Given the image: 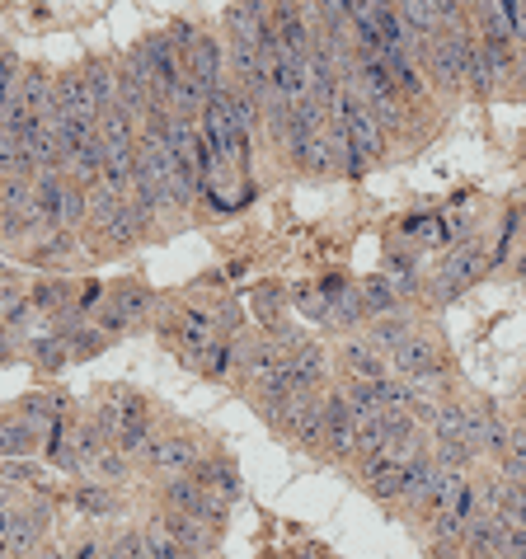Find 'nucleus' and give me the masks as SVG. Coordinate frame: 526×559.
Here are the masks:
<instances>
[{"instance_id": "obj_25", "label": "nucleus", "mask_w": 526, "mask_h": 559, "mask_svg": "<svg viewBox=\"0 0 526 559\" xmlns=\"http://www.w3.org/2000/svg\"><path fill=\"white\" fill-rule=\"evenodd\" d=\"M386 278L395 282V292H400V296H414V292H418L414 259H404V254H395V259H390V273H386Z\"/></svg>"}, {"instance_id": "obj_30", "label": "nucleus", "mask_w": 526, "mask_h": 559, "mask_svg": "<svg viewBox=\"0 0 526 559\" xmlns=\"http://www.w3.org/2000/svg\"><path fill=\"white\" fill-rule=\"evenodd\" d=\"M5 306H15V296H10L5 287H0V311H5Z\"/></svg>"}, {"instance_id": "obj_9", "label": "nucleus", "mask_w": 526, "mask_h": 559, "mask_svg": "<svg viewBox=\"0 0 526 559\" xmlns=\"http://www.w3.org/2000/svg\"><path fill=\"white\" fill-rule=\"evenodd\" d=\"M38 531H43V517L24 513V508H0V545L5 555H29L38 545Z\"/></svg>"}, {"instance_id": "obj_34", "label": "nucleus", "mask_w": 526, "mask_h": 559, "mask_svg": "<svg viewBox=\"0 0 526 559\" xmlns=\"http://www.w3.org/2000/svg\"><path fill=\"white\" fill-rule=\"evenodd\" d=\"M15 559H29V555H15Z\"/></svg>"}, {"instance_id": "obj_33", "label": "nucleus", "mask_w": 526, "mask_h": 559, "mask_svg": "<svg viewBox=\"0 0 526 559\" xmlns=\"http://www.w3.org/2000/svg\"><path fill=\"white\" fill-rule=\"evenodd\" d=\"M0 508H5V484H0Z\"/></svg>"}, {"instance_id": "obj_32", "label": "nucleus", "mask_w": 526, "mask_h": 559, "mask_svg": "<svg viewBox=\"0 0 526 559\" xmlns=\"http://www.w3.org/2000/svg\"><path fill=\"white\" fill-rule=\"evenodd\" d=\"M517 414H522V423H526V395H522V404H517Z\"/></svg>"}, {"instance_id": "obj_5", "label": "nucleus", "mask_w": 526, "mask_h": 559, "mask_svg": "<svg viewBox=\"0 0 526 559\" xmlns=\"http://www.w3.org/2000/svg\"><path fill=\"white\" fill-rule=\"evenodd\" d=\"M320 447L329 456H357V419L348 400H343V390L325 395V428H320Z\"/></svg>"}, {"instance_id": "obj_10", "label": "nucleus", "mask_w": 526, "mask_h": 559, "mask_svg": "<svg viewBox=\"0 0 526 559\" xmlns=\"http://www.w3.org/2000/svg\"><path fill=\"white\" fill-rule=\"evenodd\" d=\"M343 372L353 376V381H381V376H390V358L376 348L372 339H353V343H343Z\"/></svg>"}, {"instance_id": "obj_20", "label": "nucleus", "mask_w": 526, "mask_h": 559, "mask_svg": "<svg viewBox=\"0 0 526 559\" xmlns=\"http://www.w3.org/2000/svg\"><path fill=\"white\" fill-rule=\"evenodd\" d=\"M498 461H503V470H508V480H526V423L522 419L508 428V442H503V451H498Z\"/></svg>"}, {"instance_id": "obj_2", "label": "nucleus", "mask_w": 526, "mask_h": 559, "mask_svg": "<svg viewBox=\"0 0 526 559\" xmlns=\"http://www.w3.org/2000/svg\"><path fill=\"white\" fill-rule=\"evenodd\" d=\"M470 33H465V24H456V29H437L433 38H428V47H423V66L433 71V80L442 85V90H461L465 85V71H470Z\"/></svg>"}, {"instance_id": "obj_13", "label": "nucleus", "mask_w": 526, "mask_h": 559, "mask_svg": "<svg viewBox=\"0 0 526 559\" xmlns=\"http://www.w3.org/2000/svg\"><path fill=\"white\" fill-rule=\"evenodd\" d=\"M160 527L170 531L188 555H207V550H212V541H217V527H207V522H202V517H193V513H170Z\"/></svg>"}, {"instance_id": "obj_19", "label": "nucleus", "mask_w": 526, "mask_h": 559, "mask_svg": "<svg viewBox=\"0 0 526 559\" xmlns=\"http://www.w3.org/2000/svg\"><path fill=\"white\" fill-rule=\"evenodd\" d=\"M38 447V428L24 419H5L0 423V456H29Z\"/></svg>"}, {"instance_id": "obj_26", "label": "nucleus", "mask_w": 526, "mask_h": 559, "mask_svg": "<svg viewBox=\"0 0 526 559\" xmlns=\"http://www.w3.org/2000/svg\"><path fill=\"white\" fill-rule=\"evenodd\" d=\"M254 311L263 315V325H278V315H282V292L268 282V287H259V296H254Z\"/></svg>"}, {"instance_id": "obj_24", "label": "nucleus", "mask_w": 526, "mask_h": 559, "mask_svg": "<svg viewBox=\"0 0 526 559\" xmlns=\"http://www.w3.org/2000/svg\"><path fill=\"white\" fill-rule=\"evenodd\" d=\"M19 62L15 57H0V123H5V113H10V104H15L19 94Z\"/></svg>"}, {"instance_id": "obj_4", "label": "nucleus", "mask_w": 526, "mask_h": 559, "mask_svg": "<svg viewBox=\"0 0 526 559\" xmlns=\"http://www.w3.org/2000/svg\"><path fill=\"white\" fill-rule=\"evenodd\" d=\"M442 348H437L433 339H423V334H414V339H404L395 353H390V372L400 376V381H437L442 376Z\"/></svg>"}, {"instance_id": "obj_16", "label": "nucleus", "mask_w": 526, "mask_h": 559, "mask_svg": "<svg viewBox=\"0 0 526 559\" xmlns=\"http://www.w3.org/2000/svg\"><path fill=\"white\" fill-rule=\"evenodd\" d=\"M146 306H151V296L141 292V287H118L109 301V311L99 315V329H123L127 320H137Z\"/></svg>"}, {"instance_id": "obj_7", "label": "nucleus", "mask_w": 526, "mask_h": 559, "mask_svg": "<svg viewBox=\"0 0 526 559\" xmlns=\"http://www.w3.org/2000/svg\"><path fill=\"white\" fill-rule=\"evenodd\" d=\"M480 503H484L480 484L465 480V484H461V494H456V503H451L447 513H437V517H433V541H437V545H461L465 527H470V517L480 513Z\"/></svg>"}, {"instance_id": "obj_8", "label": "nucleus", "mask_w": 526, "mask_h": 559, "mask_svg": "<svg viewBox=\"0 0 526 559\" xmlns=\"http://www.w3.org/2000/svg\"><path fill=\"white\" fill-rule=\"evenodd\" d=\"M263 24H268V5H263V0H231V5H226L231 47H259Z\"/></svg>"}, {"instance_id": "obj_17", "label": "nucleus", "mask_w": 526, "mask_h": 559, "mask_svg": "<svg viewBox=\"0 0 526 559\" xmlns=\"http://www.w3.org/2000/svg\"><path fill=\"white\" fill-rule=\"evenodd\" d=\"M80 76H85V90H90V99H94V109L99 113H109L113 104H118V71H109L104 62H90Z\"/></svg>"}, {"instance_id": "obj_1", "label": "nucleus", "mask_w": 526, "mask_h": 559, "mask_svg": "<svg viewBox=\"0 0 526 559\" xmlns=\"http://www.w3.org/2000/svg\"><path fill=\"white\" fill-rule=\"evenodd\" d=\"M329 118H334L339 132H343V174L357 179L372 160H381V151H386V127H381V118L372 113V104H367L348 80H343L339 94H334Z\"/></svg>"}, {"instance_id": "obj_15", "label": "nucleus", "mask_w": 526, "mask_h": 559, "mask_svg": "<svg viewBox=\"0 0 526 559\" xmlns=\"http://www.w3.org/2000/svg\"><path fill=\"white\" fill-rule=\"evenodd\" d=\"M418 329H414V320L409 315H400V311H390V315H372V325H367V339L381 348V353H395L404 339H414Z\"/></svg>"}, {"instance_id": "obj_27", "label": "nucleus", "mask_w": 526, "mask_h": 559, "mask_svg": "<svg viewBox=\"0 0 526 559\" xmlns=\"http://www.w3.org/2000/svg\"><path fill=\"white\" fill-rule=\"evenodd\" d=\"M66 348H71V339H43L38 343V348H33V353H38V362H43V367H62L66 362Z\"/></svg>"}, {"instance_id": "obj_11", "label": "nucleus", "mask_w": 526, "mask_h": 559, "mask_svg": "<svg viewBox=\"0 0 526 559\" xmlns=\"http://www.w3.org/2000/svg\"><path fill=\"white\" fill-rule=\"evenodd\" d=\"M362 484H367V494L395 503L400 498V484H404V461H395L390 451H376V456L362 461Z\"/></svg>"}, {"instance_id": "obj_6", "label": "nucleus", "mask_w": 526, "mask_h": 559, "mask_svg": "<svg viewBox=\"0 0 526 559\" xmlns=\"http://www.w3.org/2000/svg\"><path fill=\"white\" fill-rule=\"evenodd\" d=\"M146 466H151L155 475H165V480L188 475V470L198 466V447H193V437H184V433L155 437V442H146Z\"/></svg>"}, {"instance_id": "obj_31", "label": "nucleus", "mask_w": 526, "mask_h": 559, "mask_svg": "<svg viewBox=\"0 0 526 559\" xmlns=\"http://www.w3.org/2000/svg\"><path fill=\"white\" fill-rule=\"evenodd\" d=\"M43 559H66V555H62V550H43Z\"/></svg>"}, {"instance_id": "obj_22", "label": "nucleus", "mask_w": 526, "mask_h": 559, "mask_svg": "<svg viewBox=\"0 0 526 559\" xmlns=\"http://www.w3.org/2000/svg\"><path fill=\"white\" fill-rule=\"evenodd\" d=\"M71 245H76V235H71V231H57V226H52V235L33 245L29 259H33V264H62L66 254H71Z\"/></svg>"}, {"instance_id": "obj_29", "label": "nucleus", "mask_w": 526, "mask_h": 559, "mask_svg": "<svg viewBox=\"0 0 526 559\" xmlns=\"http://www.w3.org/2000/svg\"><path fill=\"white\" fill-rule=\"evenodd\" d=\"M71 559H99V545H80V550H76Z\"/></svg>"}, {"instance_id": "obj_14", "label": "nucleus", "mask_w": 526, "mask_h": 559, "mask_svg": "<svg viewBox=\"0 0 526 559\" xmlns=\"http://www.w3.org/2000/svg\"><path fill=\"white\" fill-rule=\"evenodd\" d=\"M395 15L404 19V29L414 33L423 47H428V38H433L437 29H447L442 15H437V0H395Z\"/></svg>"}, {"instance_id": "obj_23", "label": "nucleus", "mask_w": 526, "mask_h": 559, "mask_svg": "<svg viewBox=\"0 0 526 559\" xmlns=\"http://www.w3.org/2000/svg\"><path fill=\"white\" fill-rule=\"evenodd\" d=\"M292 301H296V311L310 315L315 325H329V296H325V287H301Z\"/></svg>"}, {"instance_id": "obj_12", "label": "nucleus", "mask_w": 526, "mask_h": 559, "mask_svg": "<svg viewBox=\"0 0 526 559\" xmlns=\"http://www.w3.org/2000/svg\"><path fill=\"white\" fill-rule=\"evenodd\" d=\"M85 212H90V202H85V184H76V179H66L57 184V198L47 202V226H57V231H76L80 221H85Z\"/></svg>"}, {"instance_id": "obj_21", "label": "nucleus", "mask_w": 526, "mask_h": 559, "mask_svg": "<svg viewBox=\"0 0 526 559\" xmlns=\"http://www.w3.org/2000/svg\"><path fill=\"white\" fill-rule=\"evenodd\" d=\"M193 470H198L193 480L207 484V489H217V494H226V498L240 494V480H235V466H231V461H202V466H193Z\"/></svg>"}, {"instance_id": "obj_28", "label": "nucleus", "mask_w": 526, "mask_h": 559, "mask_svg": "<svg viewBox=\"0 0 526 559\" xmlns=\"http://www.w3.org/2000/svg\"><path fill=\"white\" fill-rule=\"evenodd\" d=\"M76 503H85V508H94V513H104V508H109V494H104V489H80Z\"/></svg>"}, {"instance_id": "obj_3", "label": "nucleus", "mask_w": 526, "mask_h": 559, "mask_svg": "<svg viewBox=\"0 0 526 559\" xmlns=\"http://www.w3.org/2000/svg\"><path fill=\"white\" fill-rule=\"evenodd\" d=\"M484 268H489V254H484L480 240H451V254L437 264L433 273V301H451V296H461L470 282L480 278Z\"/></svg>"}, {"instance_id": "obj_18", "label": "nucleus", "mask_w": 526, "mask_h": 559, "mask_svg": "<svg viewBox=\"0 0 526 559\" xmlns=\"http://www.w3.org/2000/svg\"><path fill=\"white\" fill-rule=\"evenodd\" d=\"M357 292H362L367 315H390V311H400V301H404V296L395 292V282H390V278H367Z\"/></svg>"}]
</instances>
